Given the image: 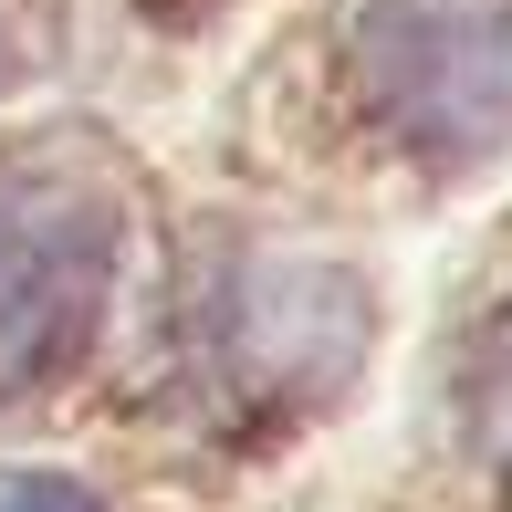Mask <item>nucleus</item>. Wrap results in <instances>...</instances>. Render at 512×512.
<instances>
[{"instance_id": "nucleus-1", "label": "nucleus", "mask_w": 512, "mask_h": 512, "mask_svg": "<svg viewBox=\"0 0 512 512\" xmlns=\"http://www.w3.org/2000/svg\"><path fill=\"white\" fill-rule=\"evenodd\" d=\"M356 84L429 157L502 147L512 136V0H366Z\"/></svg>"}, {"instance_id": "nucleus-4", "label": "nucleus", "mask_w": 512, "mask_h": 512, "mask_svg": "<svg viewBox=\"0 0 512 512\" xmlns=\"http://www.w3.org/2000/svg\"><path fill=\"white\" fill-rule=\"evenodd\" d=\"M0 512H105V502L84 492V481H21V492L0 502Z\"/></svg>"}, {"instance_id": "nucleus-3", "label": "nucleus", "mask_w": 512, "mask_h": 512, "mask_svg": "<svg viewBox=\"0 0 512 512\" xmlns=\"http://www.w3.org/2000/svg\"><path fill=\"white\" fill-rule=\"evenodd\" d=\"M356 283L324 262H262L241 283V324H230V345H241V366L262 387H283V398H304V387H324L345 366V345H356Z\"/></svg>"}, {"instance_id": "nucleus-2", "label": "nucleus", "mask_w": 512, "mask_h": 512, "mask_svg": "<svg viewBox=\"0 0 512 512\" xmlns=\"http://www.w3.org/2000/svg\"><path fill=\"white\" fill-rule=\"evenodd\" d=\"M115 220L95 189H0V366H32L95 314Z\"/></svg>"}]
</instances>
